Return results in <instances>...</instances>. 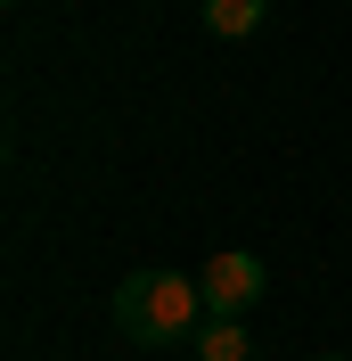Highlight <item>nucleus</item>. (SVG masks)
<instances>
[{"label": "nucleus", "mask_w": 352, "mask_h": 361, "mask_svg": "<svg viewBox=\"0 0 352 361\" xmlns=\"http://www.w3.org/2000/svg\"><path fill=\"white\" fill-rule=\"evenodd\" d=\"M320 361H344V353H320Z\"/></svg>", "instance_id": "39448f33"}, {"label": "nucleus", "mask_w": 352, "mask_h": 361, "mask_svg": "<svg viewBox=\"0 0 352 361\" xmlns=\"http://www.w3.org/2000/svg\"><path fill=\"white\" fill-rule=\"evenodd\" d=\"M197 288H205V312L246 320V312H254V295H263V263H254L246 247H221V255H205Z\"/></svg>", "instance_id": "f03ea898"}, {"label": "nucleus", "mask_w": 352, "mask_h": 361, "mask_svg": "<svg viewBox=\"0 0 352 361\" xmlns=\"http://www.w3.org/2000/svg\"><path fill=\"white\" fill-rule=\"evenodd\" d=\"M115 329L132 345H180L205 329V288L180 271H132L115 288Z\"/></svg>", "instance_id": "f257e3e1"}, {"label": "nucleus", "mask_w": 352, "mask_h": 361, "mask_svg": "<svg viewBox=\"0 0 352 361\" xmlns=\"http://www.w3.org/2000/svg\"><path fill=\"white\" fill-rule=\"evenodd\" d=\"M197 361H254V337H246V320L205 312V329H197Z\"/></svg>", "instance_id": "7ed1b4c3"}, {"label": "nucleus", "mask_w": 352, "mask_h": 361, "mask_svg": "<svg viewBox=\"0 0 352 361\" xmlns=\"http://www.w3.org/2000/svg\"><path fill=\"white\" fill-rule=\"evenodd\" d=\"M263 17H270V0H205V25H213L221 42H246Z\"/></svg>", "instance_id": "20e7f679"}]
</instances>
